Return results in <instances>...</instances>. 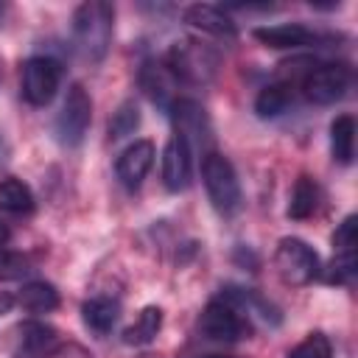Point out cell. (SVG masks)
Returning <instances> with one entry per match:
<instances>
[{"instance_id": "obj_1", "label": "cell", "mask_w": 358, "mask_h": 358, "mask_svg": "<svg viewBox=\"0 0 358 358\" xmlns=\"http://www.w3.org/2000/svg\"><path fill=\"white\" fill-rule=\"evenodd\" d=\"M112 28H115V8L103 0H87L73 11V48L76 53L98 64L103 62L109 45H112Z\"/></svg>"}, {"instance_id": "obj_2", "label": "cell", "mask_w": 358, "mask_h": 358, "mask_svg": "<svg viewBox=\"0 0 358 358\" xmlns=\"http://www.w3.org/2000/svg\"><path fill=\"white\" fill-rule=\"evenodd\" d=\"M199 330L210 341L232 344V341L249 338L252 336V319H249V310L243 305L241 288H224L221 296L210 299L207 308L201 310Z\"/></svg>"}, {"instance_id": "obj_3", "label": "cell", "mask_w": 358, "mask_h": 358, "mask_svg": "<svg viewBox=\"0 0 358 358\" xmlns=\"http://www.w3.org/2000/svg\"><path fill=\"white\" fill-rule=\"evenodd\" d=\"M201 179H204V187H207V196L215 213L235 215L241 210V182H238L232 162L224 154L210 151L201 157Z\"/></svg>"}, {"instance_id": "obj_4", "label": "cell", "mask_w": 358, "mask_h": 358, "mask_svg": "<svg viewBox=\"0 0 358 358\" xmlns=\"http://www.w3.org/2000/svg\"><path fill=\"white\" fill-rule=\"evenodd\" d=\"M352 87V67L344 62H322L305 70V76L299 78V90L310 103L319 106H330L336 101H341Z\"/></svg>"}, {"instance_id": "obj_5", "label": "cell", "mask_w": 358, "mask_h": 358, "mask_svg": "<svg viewBox=\"0 0 358 358\" xmlns=\"http://www.w3.org/2000/svg\"><path fill=\"white\" fill-rule=\"evenodd\" d=\"M165 64L171 67V73L176 76V81L185 84H210L218 67V56L196 42V39H179L171 45V50L165 53Z\"/></svg>"}, {"instance_id": "obj_6", "label": "cell", "mask_w": 358, "mask_h": 358, "mask_svg": "<svg viewBox=\"0 0 358 358\" xmlns=\"http://www.w3.org/2000/svg\"><path fill=\"white\" fill-rule=\"evenodd\" d=\"M274 268H277L280 280L285 285H294V288H302L322 274V263H319L316 249L310 243H305L302 238H282L277 243Z\"/></svg>"}, {"instance_id": "obj_7", "label": "cell", "mask_w": 358, "mask_h": 358, "mask_svg": "<svg viewBox=\"0 0 358 358\" xmlns=\"http://www.w3.org/2000/svg\"><path fill=\"white\" fill-rule=\"evenodd\" d=\"M171 117H173V137H179L190 157L193 154H210L213 151V126L210 117L204 112V106L193 98H179L171 106Z\"/></svg>"}, {"instance_id": "obj_8", "label": "cell", "mask_w": 358, "mask_h": 358, "mask_svg": "<svg viewBox=\"0 0 358 358\" xmlns=\"http://www.w3.org/2000/svg\"><path fill=\"white\" fill-rule=\"evenodd\" d=\"M62 62L53 56H31L22 64V81H20V92L22 101L31 106H48L62 84Z\"/></svg>"}, {"instance_id": "obj_9", "label": "cell", "mask_w": 358, "mask_h": 358, "mask_svg": "<svg viewBox=\"0 0 358 358\" xmlns=\"http://www.w3.org/2000/svg\"><path fill=\"white\" fill-rule=\"evenodd\" d=\"M90 120H92V98L81 84H73L56 117V140L67 148L78 145L90 129Z\"/></svg>"}, {"instance_id": "obj_10", "label": "cell", "mask_w": 358, "mask_h": 358, "mask_svg": "<svg viewBox=\"0 0 358 358\" xmlns=\"http://www.w3.org/2000/svg\"><path fill=\"white\" fill-rule=\"evenodd\" d=\"M62 347V336L56 327L28 319L11 330V355L14 358H48Z\"/></svg>"}, {"instance_id": "obj_11", "label": "cell", "mask_w": 358, "mask_h": 358, "mask_svg": "<svg viewBox=\"0 0 358 358\" xmlns=\"http://www.w3.org/2000/svg\"><path fill=\"white\" fill-rule=\"evenodd\" d=\"M137 81H140L143 95H145L154 106H159L162 112H171V106L179 101V95H176L179 81H176V76L171 73V67L165 64V59H148V62H143Z\"/></svg>"}, {"instance_id": "obj_12", "label": "cell", "mask_w": 358, "mask_h": 358, "mask_svg": "<svg viewBox=\"0 0 358 358\" xmlns=\"http://www.w3.org/2000/svg\"><path fill=\"white\" fill-rule=\"evenodd\" d=\"M252 36L266 45V48H274V50H296V48H310V45H319L322 36L302 25V22H277V25H260L252 31Z\"/></svg>"}, {"instance_id": "obj_13", "label": "cell", "mask_w": 358, "mask_h": 358, "mask_svg": "<svg viewBox=\"0 0 358 358\" xmlns=\"http://www.w3.org/2000/svg\"><path fill=\"white\" fill-rule=\"evenodd\" d=\"M154 165V143L151 140H134L131 145H126L115 162V173L120 179L123 187L134 190L143 185L145 173Z\"/></svg>"}, {"instance_id": "obj_14", "label": "cell", "mask_w": 358, "mask_h": 358, "mask_svg": "<svg viewBox=\"0 0 358 358\" xmlns=\"http://www.w3.org/2000/svg\"><path fill=\"white\" fill-rule=\"evenodd\" d=\"M182 20L190 28H196L201 34H210L215 39H235V34H238L235 20L221 6H213V3H193V6H187L182 11Z\"/></svg>"}, {"instance_id": "obj_15", "label": "cell", "mask_w": 358, "mask_h": 358, "mask_svg": "<svg viewBox=\"0 0 358 358\" xmlns=\"http://www.w3.org/2000/svg\"><path fill=\"white\" fill-rule=\"evenodd\" d=\"M162 182L171 193L190 185V151L179 137H171L162 148Z\"/></svg>"}, {"instance_id": "obj_16", "label": "cell", "mask_w": 358, "mask_h": 358, "mask_svg": "<svg viewBox=\"0 0 358 358\" xmlns=\"http://www.w3.org/2000/svg\"><path fill=\"white\" fill-rule=\"evenodd\" d=\"M294 95H296V84L294 78H277L271 84H266L257 98H255V112L260 117H277L282 115L291 103H294Z\"/></svg>"}, {"instance_id": "obj_17", "label": "cell", "mask_w": 358, "mask_h": 358, "mask_svg": "<svg viewBox=\"0 0 358 358\" xmlns=\"http://www.w3.org/2000/svg\"><path fill=\"white\" fill-rule=\"evenodd\" d=\"M81 319L95 336H106L120 319V305L109 296H90L81 305Z\"/></svg>"}, {"instance_id": "obj_18", "label": "cell", "mask_w": 358, "mask_h": 358, "mask_svg": "<svg viewBox=\"0 0 358 358\" xmlns=\"http://www.w3.org/2000/svg\"><path fill=\"white\" fill-rule=\"evenodd\" d=\"M14 299L28 313H50V310L59 308V291L45 280L22 282V288L14 294Z\"/></svg>"}, {"instance_id": "obj_19", "label": "cell", "mask_w": 358, "mask_h": 358, "mask_svg": "<svg viewBox=\"0 0 358 358\" xmlns=\"http://www.w3.org/2000/svg\"><path fill=\"white\" fill-rule=\"evenodd\" d=\"M162 330V308L157 305H145L137 319L123 330V344L129 347H143V344H151Z\"/></svg>"}, {"instance_id": "obj_20", "label": "cell", "mask_w": 358, "mask_h": 358, "mask_svg": "<svg viewBox=\"0 0 358 358\" xmlns=\"http://www.w3.org/2000/svg\"><path fill=\"white\" fill-rule=\"evenodd\" d=\"M319 199H322V190L316 185L313 176L302 173L296 182H294V190H291V201H288V218L294 221H305L316 213L319 207Z\"/></svg>"}, {"instance_id": "obj_21", "label": "cell", "mask_w": 358, "mask_h": 358, "mask_svg": "<svg viewBox=\"0 0 358 358\" xmlns=\"http://www.w3.org/2000/svg\"><path fill=\"white\" fill-rule=\"evenodd\" d=\"M330 151L333 159L341 165H350L355 157V117L352 115H338L330 123Z\"/></svg>"}, {"instance_id": "obj_22", "label": "cell", "mask_w": 358, "mask_h": 358, "mask_svg": "<svg viewBox=\"0 0 358 358\" xmlns=\"http://www.w3.org/2000/svg\"><path fill=\"white\" fill-rule=\"evenodd\" d=\"M34 210V193L22 179H3L0 182V213L8 215H28Z\"/></svg>"}, {"instance_id": "obj_23", "label": "cell", "mask_w": 358, "mask_h": 358, "mask_svg": "<svg viewBox=\"0 0 358 358\" xmlns=\"http://www.w3.org/2000/svg\"><path fill=\"white\" fill-rule=\"evenodd\" d=\"M137 126H140V109H137V103L134 101H123L112 112V117H109V137L112 140L129 137V134L137 131Z\"/></svg>"}, {"instance_id": "obj_24", "label": "cell", "mask_w": 358, "mask_h": 358, "mask_svg": "<svg viewBox=\"0 0 358 358\" xmlns=\"http://www.w3.org/2000/svg\"><path fill=\"white\" fill-rule=\"evenodd\" d=\"M288 358H333V344L322 330H313L288 352Z\"/></svg>"}, {"instance_id": "obj_25", "label": "cell", "mask_w": 358, "mask_h": 358, "mask_svg": "<svg viewBox=\"0 0 358 358\" xmlns=\"http://www.w3.org/2000/svg\"><path fill=\"white\" fill-rule=\"evenodd\" d=\"M358 246V218L355 215H347L338 229L333 232V255H347V252H355Z\"/></svg>"}, {"instance_id": "obj_26", "label": "cell", "mask_w": 358, "mask_h": 358, "mask_svg": "<svg viewBox=\"0 0 358 358\" xmlns=\"http://www.w3.org/2000/svg\"><path fill=\"white\" fill-rule=\"evenodd\" d=\"M355 274V252H347V255H333L327 271H324V280L330 285H344L350 282Z\"/></svg>"}, {"instance_id": "obj_27", "label": "cell", "mask_w": 358, "mask_h": 358, "mask_svg": "<svg viewBox=\"0 0 358 358\" xmlns=\"http://www.w3.org/2000/svg\"><path fill=\"white\" fill-rule=\"evenodd\" d=\"M28 271H31V266H28V260L22 255L0 249V280H20Z\"/></svg>"}, {"instance_id": "obj_28", "label": "cell", "mask_w": 358, "mask_h": 358, "mask_svg": "<svg viewBox=\"0 0 358 358\" xmlns=\"http://www.w3.org/2000/svg\"><path fill=\"white\" fill-rule=\"evenodd\" d=\"M14 305H17L14 294H0V313H8V310H11Z\"/></svg>"}, {"instance_id": "obj_29", "label": "cell", "mask_w": 358, "mask_h": 358, "mask_svg": "<svg viewBox=\"0 0 358 358\" xmlns=\"http://www.w3.org/2000/svg\"><path fill=\"white\" fill-rule=\"evenodd\" d=\"M8 241H11V229H8V227H6L3 221H0V249H3V246H6Z\"/></svg>"}, {"instance_id": "obj_30", "label": "cell", "mask_w": 358, "mask_h": 358, "mask_svg": "<svg viewBox=\"0 0 358 358\" xmlns=\"http://www.w3.org/2000/svg\"><path fill=\"white\" fill-rule=\"evenodd\" d=\"M3 14H6V6H3V3H0V20H3Z\"/></svg>"}, {"instance_id": "obj_31", "label": "cell", "mask_w": 358, "mask_h": 358, "mask_svg": "<svg viewBox=\"0 0 358 358\" xmlns=\"http://www.w3.org/2000/svg\"><path fill=\"white\" fill-rule=\"evenodd\" d=\"M210 358H229V355H210Z\"/></svg>"}]
</instances>
